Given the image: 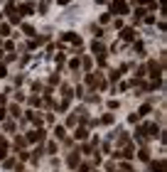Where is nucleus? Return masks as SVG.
<instances>
[{
	"mask_svg": "<svg viewBox=\"0 0 167 172\" xmlns=\"http://www.w3.org/2000/svg\"><path fill=\"white\" fill-rule=\"evenodd\" d=\"M125 12V3H123V0H116V3H113V12Z\"/></svg>",
	"mask_w": 167,
	"mask_h": 172,
	"instance_id": "nucleus-1",
	"label": "nucleus"
}]
</instances>
